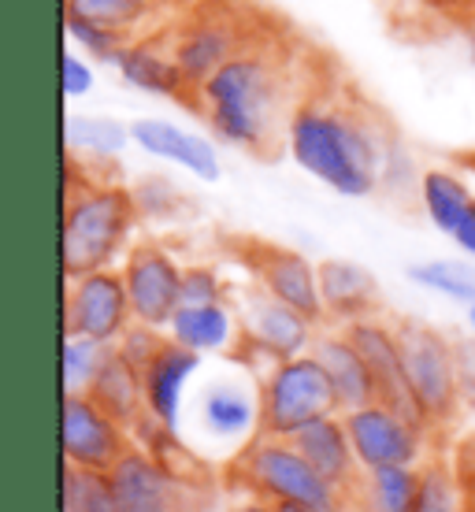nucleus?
I'll list each match as a JSON object with an SVG mask.
<instances>
[{
	"instance_id": "f3484780",
	"label": "nucleus",
	"mask_w": 475,
	"mask_h": 512,
	"mask_svg": "<svg viewBox=\"0 0 475 512\" xmlns=\"http://www.w3.org/2000/svg\"><path fill=\"white\" fill-rule=\"evenodd\" d=\"M416 190L431 227L475 260V193L468 190V182L450 167H427Z\"/></svg>"
},
{
	"instance_id": "5701e85b",
	"label": "nucleus",
	"mask_w": 475,
	"mask_h": 512,
	"mask_svg": "<svg viewBox=\"0 0 475 512\" xmlns=\"http://www.w3.org/2000/svg\"><path fill=\"white\" fill-rule=\"evenodd\" d=\"M320 294L331 327H346V323L379 316V308H383L375 275L364 264H353V260H323Z\"/></svg>"
},
{
	"instance_id": "a18cd8bd",
	"label": "nucleus",
	"mask_w": 475,
	"mask_h": 512,
	"mask_svg": "<svg viewBox=\"0 0 475 512\" xmlns=\"http://www.w3.org/2000/svg\"><path fill=\"white\" fill-rule=\"evenodd\" d=\"M468 52H472V64H475V30H472V41H468Z\"/></svg>"
},
{
	"instance_id": "4c0bfd02",
	"label": "nucleus",
	"mask_w": 475,
	"mask_h": 512,
	"mask_svg": "<svg viewBox=\"0 0 475 512\" xmlns=\"http://www.w3.org/2000/svg\"><path fill=\"white\" fill-rule=\"evenodd\" d=\"M60 86H64V97H71V101L93 90V67L71 49L64 52V64H60Z\"/></svg>"
},
{
	"instance_id": "7ed1b4c3",
	"label": "nucleus",
	"mask_w": 475,
	"mask_h": 512,
	"mask_svg": "<svg viewBox=\"0 0 475 512\" xmlns=\"http://www.w3.org/2000/svg\"><path fill=\"white\" fill-rule=\"evenodd\" d=\"M138 219L142 216L130 186L108 175H93L90 164L67 156L64 234H60V260L67 279L123 264V256L134 249Z\"/></svg>"
},
{
	"instance_id": "e433bc0d",
	"label": "nucleus",
	"mask_w": 475,
	"mask_h": 512,
	"mask_svg": "<svg viewBox=\"0 0 475 512\" xmlns=\"http://www.w3.org/2000/svg\"><path fill=\"white\" fill-rule=\"evenodd\" d=\"M167 342H171V338H167V331H160V327H149V323H130V331L119 338L116 349H119V357L130 360L138 372H145V368L164 353Z\"/></svg>"
},
{
	"instance_id": "a878e982",
	"label": "nucleus",
	"mask_w": 475,
	"mask_h": 512,
	"mask_svg": "<svg viewBox=\"0 0 475 512\" xmlns=\"http://www.w3.org/2000/svg\"><path fill=\"white\" fill-rule=\"evenodd\" d=\"M164 8L167 0H64L67 15H82L90 23L108 26L127 41L164 30L167 23H160Z\"/></svg>"
},
{
	"instance_id": "393cba45",
	"label": "nucleus",
	"mask_w": 475,
	"mask_h": 512,
	"mask_svg": "<svg viewBox=\"0 0 475 512\" xmlns=\"http://www.w3.org/2000/svg\"><path fill=\"white\" fill-rule=\"evenodd\" d=\"M90 397L116 423L134 427V423L145 416V375L138 372L130 360L119 357V349L112 346L101 375H97V383H93Z\"/></svg>"
},
{
	"instance_id": "7c9ffc66",
	"label": "nucleus",
	"mask_w": 475,
	"mask_h": 512,
	"mask_svg": "<svg viewBox=\"0 0 475 512\" xmlns=\"http://www.w3.org/2000/svg\"><path fill=\"white\" fill-rule=\"evenodd\" d=\"M112 346H101L93 338H64V353H60V383H64V397L71 394H90L97 375H101L104 360H108Z\"/></svg>"
},
{
	"instance_id": "423d86ee",
	"label": "nucleus",
	"mask_w": 475,
	"mask_h": 512,
	"mask_svg": "<svg viewBox=\"0 0 475 512\" xmlns=\"http://www.w3.org/2000/svg\"><path fill=\"white\" fill-rule=\"evenodd\" d=\"M257 394L260 435L268 438H297L316 420H327L338 412L334 386L316 353L271 364L268 372L257 375Z\"/></svg>"
},
{
	"instance_id": "ddd939ff",
	"label": "nucleus",
	"mask_w": 475,
	"mask_h": 512,
	"mask_svg": "<svg viewBox=\"0 0 475 512\" xmlns=\"http://www.w3.org/2000/svg\"><path fill=\"white\" fill-rule=\"evenodd\" d=\"M119 271L127 282L134 323H149V327L167 331L171 316L182 308V271H186V264L160 242H134V249L123 256Z\"/></svg>"
},
{
	"instance_id": "f03ea898",
	"label": "nucleus",
	"mask_w": 475,
	"mask_h": 512,
	"mask_svg": "<svg viewBox=\"0 0 475 512\" xmlns=\"http://www.w3.org/2000/svg\"><path fill=\"white\" fill-rule=\"evenodd\" d=\"M286 153L312 179L342 197H368L383 186L394 156L383 116L360 101L349 82L331 78L327 60H316L286 127Z\"/></svg>"
},
{
	"instance_id": "49530a36",
	"label": "nucleus",
	"mask_w": 475,
	"mask_h": 512,
	"mask_svg": "<svg viewBox=\"0 0 475 512\" xmlns=\"http://www.w3.org/2000/svg\"><path fill=\"white\" fill-rule=\"evenodd\" d=\"M468 512H475V490L468 494Z\"/></svg>"
},
{
	"instance_id": "20e7f679",
	"label": "nucleus",
	"mask_w": 475,
	"mask_h": 512,
	"mask_svg": "<svg viewBox=\"0 0 475 512\" xmlns=\"http://www.w3.org/2000/svg\"><path fill=\"white\" fill-rule=\"evenodd\" d=\"M268 30L275 26H268V15L253 0H186L164 26L171 56L193 93Z\"/></svg>"
},
{
	"instance_id": "c03bdc74",
	"label": "nucleus",
	"mask_w": 475,
	"mask_h": 512,
	"mask_svg": "<svg viewBox=\"0 0 475 512\" xmlns=\"http://www.w3.org/2000/svg\"><path fill=\"white\" fill-rule=\"evenodd\" d=\"M275 512H309V509H297V505H279Z\"/></svg>"
},
{
	"instance_id": "58836bf2",
	"label": "nucleus",
	"mask_w": 475,
	"mask_h": 512,
	"mask_svg": "<svg viewBox=\"0 0 475 512\" xmlns=\"http://www.w3.org/2000/svg\"><path fill=\"white\" fill-rule=\"evenodd\" d=\"M457 375H461V405L464 412H475V338H457Z\"/></svg>"
},
{
	"instance_id": "412c9836",
	"label": "nucleus",
	"mask_w": 475,
	"mask_h": 512,
	"mask_svg": "<svg viewBox=\"0 0 475 512\" xmlns=\"http://www.w3.org/2000/svg\"><path fill=\"white\" fill-rule=\"evenodd\" d=\"M290 442L301 449V457H305L327 483H334L338 490H346V494L357 498L364 468H360L357 453H353V442H349L342 412H334V416H327V420H316L297 438H290Z\"/></svg>"
},
{
	"instance_id": "bb28decb",
	"label": "nucleus",
	"mask_w": 475,
	"mask_h": 512,
	"mask_svg": "<svg viewBox=\"0 0 475 512\" xmlns=\"http://www.w3.org/2000/svg\"><path fill=\"white\" fill-rule=\"evenodd\" d=\"M64 145L67 156L82 164H116V156L130 145V127H123L112 116H71L64 119Z\"/></svg>"
},
{
	"instance_id": "c756f323",
	"label": "nucleus",
	"mask_w": 475,
	"mask_h": 512,
	"mask_svg": "<svg viewBox=\"0 0 475 512\" xmlns=\"http://www.w3.org/2000/svg\"><path fill=\"white\" fill-rule=\"evenodd\" d=\"M130 438H134V449L149 453L153 461L167 464V468H179V472H197L201 468L197 457L182 446L179 427H167L164 420H156L153 412H145L142 420L130 427Z\"/></svg>"
},
{
	"instance_id": "dca6fc26",
	"label": "nucleus",
	"mask_w": 475,
	"mask_h": 512,
	"mask_svg": "<svg viewBox=\"0 0 475 512\" xmlns=\"http://www.w3.org/2000/svg\"><path fill=\"white\" fill-rule=\"evenodd\" d=\"M346 338L353 342L364 364H368V372L375 375V386H379V401L390 405L394 412L401 416H409L412 423H420L427 431H435L431 423L424 420V412L416 405V397H412L409 383H405V364H401V342H398V320H390V316H368V320H357V323H346L342 327ZM438 435V431H435Z\"/></svg>"
},
{
	"instance_id": "ea45409f",
	"label": "nucleus",
	"mask_w": 475,
	"mask_h": 512,
	"mask_svg": "<svg viewBox=\"0 0 475 512\" xmlns=\"http://www.w3.org/2000/svg\"><path fill=\"white\" fill-rule=\"evenodd\" d=\"M416 4H424L431 12L446 15L453 23L475 26V0H416Z\"/></svg>"
},
{
	"instance_id": "4468645a",
	"label": "nucleus",
	"mask_w": 475,
	"mask_h": 512,
	"mask_svg": "<svg viewBox=\"0 0 475 512\" xmlns=\"http://www.w3.org/2000/svg\"><path fill=\"white\" fill-rule=\"evenodd\" d=\"M60 435H64V464L82 472H112L130 449V427L116 423L90 394L64 397L60 409Z\"/></svg>"
},
{
	"instance_id": "c85d7f7f",
	"label": "nucleus",
	"mask_w": 475,
	"mask_h": 512,
	"mask_svg": "<svg viewBox=\"0 0 475 512\" xmlns=\"http://www.w3.org/2000/svg\"><path fill=\"white\" fill-rule=\"evenodd\" d=\"M409 279L464 308L475 305V260H424V264H412Z\"/></svg>"
},
{
	"instance_id": "b1692460",
	"label": "nucleus",
	"mask_w": 475,
	"mask_h": 512,
	"mask_svg": "<svg viewBox=\"0 0 475 512\" xmlns=\"http://www.w3.org/2000/svg\"><path fill=\"white\" fill-rule=\"evenodd\" d=\"M201 372V357L190 349L167 342L164 353L145 368V412H153L156 420H164L167 427H182L186 416V397L190 386Z\"/></svg>"
},
{
	"instance_id": "f257e3e1",
	"label": "nucleus",
	"mask_w": 475,
	"mask_h": 512,
	"mask_svg": "<svg viewBox=\"0 0 475 512\" xmlns=\"http://www.w3.org/2000/svg\"><path fill=\"white\" fill-rule=\"evenodd\" d=\"M297 49L286 30H268L193 93L190 108L208 123L212 138L249 156H271L286 145L290 116L316 64L301 60Z\"/></svg>"
},
{
	"instance_id": "a211bd4d",
	"label": "nucleus",
	"mask_w": 475,
	"mask_h": 512,
	"mask_svg": "<svg viewBox=\"0 0 475 512\" xmlns=\"http://www.w3.org/2000/svg\"><path fill=\"white\" fill-rule=\"evenodd\" d=\"M130 141L142 149V153L156 156V160H167V164H179L182 171L197 175L201 182H216L223 175V164H219L216 145L205 138V134H193V130H182L167 119H134L130 123Z\"/></svg>"
},
{
	"instance_id": "39448f33",
	"label": "nucleus",
	"mask_w": 475,
	"mask_h": 512,
	"mask_svg": "<svg viewBox=\"0 0 475 512\" xmlns=\"http://www.w3.org/2000/svg\"><path fill=\"white\" fill-rule=\"evenodd\" d=\"M227 483L242 501H264L271 509L297 505L309 512H349L357 505L353 494L327 483L290 438H253L242 453L227 457Z\"/></svg>"
},
{
	"instance_id": "6ab92c4d",
	"label": "nucleus",
	"mask_w": 475,
	"mask_h": 512,
	"mask_svg": "<svg viewBox=\"0 0 475 512\" xmlns=\"http://www.w3.org/2000/svg\"><path fill=\"white\" fill-rule=\"evenodd\" d=\"M167 338L175 346L190 349L197 357H234L242 346V316L234 312L231 301H216V305H182L171 323H167Z\"/></svg>"
},
{
	"instance_id": "f704fd0d",
	"label": "nucleus",
	"mask_w": 475,
	"mask_h": 512,
	"mask_svg": "<svg viewBox=\"0 0 475 512\" xmlns=\"http://www.w3.org/2000/svg\"><path fill=\"white\" fill-rule=\"evenodd\" d=\"M64 23H67V34H71V41H75V45H82L90 56L104 60V64H116L119 52L127 49V38H123V34H116V30H108V26H101V23H90V19H82V15H67L64 12Z\"/></svg>"
},
{
	"instance_id": "c9c22d12",
	"label": "nucleus",
	"mask_w": 475,
	"mask_h": 512,
	"mask_svg": "<svg viewBox=\"0 0 475 512\" xmlns=\"http://www.w3.org/2000/svg\"><path fill=\"white\" fill-rule=\"evenodd\" d=\"M231 297V279L219 264H186L182 271V305H216Z\"/></svg>"
},
{
	"instance_id": "f8f14e48",
	"label": "nucleus",
	"mask_w": 475,
	"mask_h": 512,
	"mask_svg": "<svg viewBox=\"0 0 475 512\" xmlns=\"http://www.w3.org/2000/svg\"><path fill=\"white\" fill-rule=\"evenodd\" d=\"M130 323H134V312H130L127 282L119 268L67 279L64 338L71 334V338H93L101 346H119Z\"/></svg>"
},
{
	"instance_id": "4be33fe9",
	"label": "nucleus",
	"mask_w": 475,
	"mask_h": 512,
	"mask_svg": "<svg viewBox=\"0 0 475 512\" xmlns=\"http://www.w3.org/2000/svg\"><path fill=\"white\" fill-rule=\"evenodd\" d=\"M312 353H316V360H320L327 379H331L338 412H353V409H364V405L379 401L375 375L368 372L364 357L353 349V342L346 338L342 327H323Z\"/></svg>"
},
{
	"instance_id": "6e6552de",
	"label": "nucleus",
	"mask_w": 475,
	"mask_h": 512,
	"mask_svg": "<svg viewBox=\"0 0 475 512\" xmlns=\"http://www.w3.org/2000/svg\"><path fill=\"white\" fill-rule=\"evenodd\" d=\"M108 479L123 512H212V483L201 468L179 472L142 449H130Z\"/></svg>"
},
{
	"instance_id": "79ce46f5",
	"label": "nucleus",
	"mask_w": 475,
	"mask_h": 512,
	"mask_svg": "<svg viewBox=\"0 0 475 512\" xmlns=\"http://www.w3.org/2000/svg\"><path fill=\"white\" fill-rule=\"evenodd\" d=\"M464 323H468V334L475 338V305L464 308Z\"/></svg>"
},
{
	"instance_id": "473e14b6",
	"label": "nucleus",
	"mask_w": 475,
	"mask_h": 512,
	"mask_svg": "<svg viewBox=\"0 0 475 512\" xmlns=\"http://www.w3.org/2000/svg\"><path fill=\"white\" fill-rule=\"evenodd\" d=\"M64 512H123L104 472L64 468Z\"/></svg>"
},
{
	"instance_id": "2f4dec72",
	"label": "nucleus",
	"mask_w": 475,
	"mask_h": 512,
	"mask_svg": "<svg viewBox=\"0 0 475 512\" xmlns=\"http://www.w3.org/2000/svg\"><path fill=\"white\" fill-rule=\"evenodd\" d=\"M412 512H468V494L453 472L450 457H431L424 464V483Z\"/></svg>"
},
{
	"instance_id": "1a4fd4ad",
	"label": "nucleus",
	"mask_w": 475,
	"mask_h": 512,
	"mask_svg": "<svg viewBox=\"0 0 475 512\" xmlns=\"http://www.w3.org/2000/svg\"><path fill=\"white\" fill-rule=\"evenodd\" d=\"M238 316H242V346H238L234 357L242 364V372H249L253 379L260 372H268L271 364H279V360H297L312 353V346H316V338L323 331L312 320H305L301 312L286 308L283 301L260 294L257 286L245 290Z\"/></svg>"
},
{
	"instance_id": "9d476101",
	"label": "nucleus",
	"mask_w": 475,
	"mask_h": 512,
	"mask_svg": "<svg viewBox=\"0 0 475 512\" xmlns=\"http://www.w3.org/2000/svg\"><path fill=\"white\" fill-rule=\"evenodd\" d=\"M353 442V453L364 472H379V468H394V464H409V468H424L435 453L438 435L427 431L409 416L394 412L383 401H372L364 409L342 412Z\"/></svg>"
},
{
	"instance_id": "9b49d317",
	"label": "nucleus",
	"mask_w": 475,
	"mask_h": 512,
	"mask_svg": "<svg viewBox=\"0 0 475 512\" xmlns=\"http://www.w3.org/2000/svg\"><path fill=\"white\" fill-rule=\"evenodd\" d=\"M238 260L245 264L260 294L283 301L286 308L301 312L316 327L327 323V308H323L320 294V264H312L305 253H297L290 245L242 242L238 245Z\"/></svg>"
},
{
	"instance_id": "72a5a7b5",
	"label": "nucleus",
	"mask_w": 475,
	"mask_h": 512,
	"mask_svg": "<svg viewBox=\"0 0 475 512\" xmlns=\"http://www.w3.org/2000/svg\"><path fill=\"white\" fill-rule=\"evenodd\" d=\"M134 193V205L138 216L149 223H167V219H179L186 208V193L167 179V175H142V179L130 186Z\"/></svg>"
},
{
	"instance_id": "cd10ccee",
	"label": "nucleus",
	"mask_w": 475,
	"mask_h": 512,
	"mask_svg": "<svg viewBox=\"0 0 475 512\" xmlns=\"http://www.w3.org/2000/svg\"><path fill=\"white\" fill-rule=\"evenodd\" d=\"M420 483H424V468H409V464L364 472L357 501H364V505H372L379 512H412L416 498H420Z\"/></svg>"
},
{
	"instance_id": "37998d69",
	"label": "nucleus",
	"mask_w": 475,
	"mask_h": 512,
	"mask_svg": "<svg viewBox=\"0 0 475 512\" xmlns=\"http://www.w3.org/2000/svg\"><path fill=\"white\" fill-rule=\"evenodd\" d=\"M349 512H379V509H372V505H364V501H357V505H353Z\"/></svg>"
},
{
	"instance_id": "a19ab883",
	"label": "nucleus",
	"mask_w": 475,
	"mask_h": 512,
	"mask_svg": "<svg viewBox=\"0 0 475 512\" xmlns=\"http://www.w3.org/2000/svg\"><path fill=\"white\" fill-rule=\"evenodd\" d=\"M231 512H275L271 505H264V501H238Z\"/></svg>"
},
{
	"instance_id": "aec40b11",
	"label": "nucleus",
	"mask_w": 475,
	"mask_h": 512,
	"mask_svg": "<svg viewBox=\"0 0 475 512\" xmlns=\"http://www.w3.org/2000/svg\"><path fill=\"white\" fill-rule=\"evenodd\" d=\"M116 67L119 75L127 78V86H134V90L153 93V97H167V101L193 104V90L186 86L175 56H171L164 30L127 41V49L119 52Z\"/></svg>"
},
{
	"instance_id": "2eb2a0df",
	"label": "nucleus",
	"mask_w": 475,
	"mask_h": 512,
	"mask_svg": "<svg viewBox=\"0 0 475 512\" xmlns=\"http://www.w3.org/2000/svg\"><path fill=\"white\" fill-rule=\"evenodd\" d=\"M197 431L212 446L227 453H242L253 438H260V394L257 379L249 375H223L201 386L197 405H193Z\"/></svg>"
},
{
	"instance_id": "0eeeda50",
	"label": "nucleus",
	"mask_w": 475,
	"mask_h": 512,
	"mask_svg": "<svg viewBox=\"0 0 475 512\" xmlns=\"http://www.w3.org/2000/svg\"><path fill=\"white\" fill-rule=\"evenodd\" d=\"M401 364L424 420L435 431H446L464 412L461 405V375H457V338L438 331L431 323L398 320Z\"/></svg>"
}]
</instances>
